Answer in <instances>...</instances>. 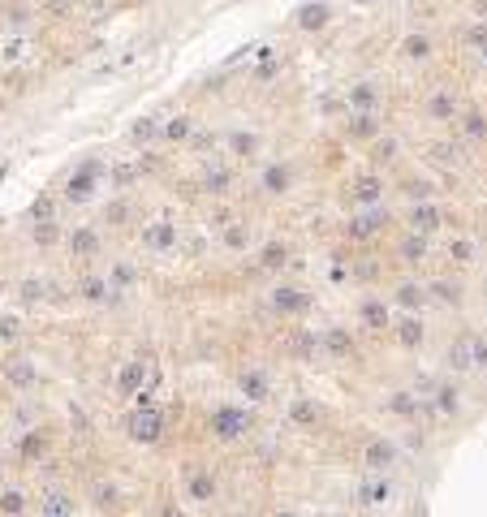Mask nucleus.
<instances>
[{"label":"nucleus","mask_w":487,"mask_h":517,"mask_svg":"<svg viewBox=\"0 0 487 517\" xmlns=\"http://www.w3.org/2000/svg\"><path fill=\"white\" fill-rule=\"evenodd\" d=\"M0 294H5V276H0Z\"/></svg>","instance_id":"52"},{"label":"nucleus","mask_w":487,"mask_h":517,"mask_svg":"<svg viewBox=\"0 0 487 517\" xmlns=\"http://www.w3.org/2000/svg\"><path fill=\"white\" fill-rule=\"evenodd\" d=\"M431 294L440 298V302H453V306L462 302V289H457V285H448V280H435V285H431Z\"/></svg>","instance_id":"31"},{"label":"nucleus","mask_w":487,"mask_h":517,"mask_svg":"<svg viewBox=\"0 0 487 517\" xmlns=\"http://www.w3.org/2000/svg\"><path fill=\"white\" fill-rule=\"evenodd\" d=\"M349 134H354V138H376L380 125H376V117H371V112H358V117L349 121Z\"/></svg>","instance_id":"24"},{"label":"nucleus","mask_w":487,"mask_h":517,"mask_svg":"<svg viewBox=\"0 0 487 517\" xmlns=\"http://www.w3.org/2000/svg\"><path fill=\"white\" fill-rule=\"evenodd\" d=\"M47 444H43V435H30V440H26V457H35V452H43Z\"/></svg>","instance_id":"48"},{"label":"nucleus","mask_w":487,"mask_h":517,"mask_svg":"<svg viewBox=\"0 0 487 517\" xmlns=\"http://www.w3.org/2000/svg\"><path fill=\"white\" fill-rule=\"evenodd\" d=\"M43 513H74V505H65V496H47V505H39Z\"/></svg>","instance_id":"41"},{"label":"nucleus","mask_w":487,"mask_h":517,"mask_svg":"<svg viewBox=\"0 0 487 517\" xmlns=\"http://www.w3.org/2000/svg\"><path fill=\"white\" fill-rule=\"evenodd\" d=\"M358 496H362V505H384V500L393 496V487H388V478H376V483H367Z\"/></svg>","instance_id":"23"},{"label":"nucleus","mask_w":487,"mask_h":517,"mask_svg":"<svg viewBox=\"0 0 487 517\" xmlns=\"http://www.w3.org/2000/svg\"><path fill=\"white\" fill-rule=\"evenodd\" d=\"M376 151H380V160H393V151H397V142H380Z\"/></svg>","instance_id":"51"},{"label":"nucleus","mask_w":487,"mask_h":517,"mask_svg":"<svg viewBox=\"0 0 487 517\" xmlns=\"http://www.w3.org/2000/svg\"><path fill=\"white\" fill-rule=\"evenodd\" d=\"M104 216H108L112 224H121V220L129 216V207H125V203H112V207H108V212H104Z\"/></svg>","instance_id":"47"},{"label":"nucleus","mask_w":487,"mask_h":517,"mask_svg":"<svg viewBox=\"0 0 487 517\" xmlns=\"http://www.w3.org/2000/svg\"><path fill=\"white\" fill-rule=\"evenodd\" d=\"M91 186H95V168H83L78 177H69V190H65V194H69V199H87Z\"/></svg>","instance_id":"22"},{"label":"nucleus","mask_w":487,"mask_h":517,"mask_svg":"<svg viewBox=\"0 0 487 517\" xmlns=\"http://www.w3.org/2000/svg\"><path fill=\"white\" fill-rule=\"evenodd\" d=\"M388 410H393V414H414V401H410V393H397L393 401H388Z\"/></svg>","instance_id":"38"},{"label":"nucleus","mask_w":487,"mask_h":517,"mask_svg":"<svg viewBox=\"0 0 487 517\" xmlns=\"http://www.w3.org/2000/svg\"><path fill=\"white\" fill-rule=\"evenodd\" d=\"M448 362H453V371H466V366H475V336H462V341L448 349Z\"/></svg>","instance_id":"12"},{"label":"nucleus","mask_w":487,"mask_h":517,"mask_svg":"<svg viewBox=\"0 0 487 517\" xmlns=\"http://www.w3.org/2000/svg\"><path fill=\"white\" fill-rule=\"evenodd\" d=\"M186 496H190V500H199V505L216 500V478L207 474V470H203V474H194V478H190V487H186Z\"/></svg>","instance_id":"11"},{"label":"nucleus","mask_w":487,"mask_h":517,"mask_svg":"<svg viewBox=\"0 0 487 517\" xmlns=\"http://www.w3.org/2000/svg\"><path fill=\"white\" fill-rule=\"evenodd\" d=\"M323 345H328L332 358H345V353H354V336L345 328H328V336H323Z\"/></svg>","instance_id":"14"},{"label":"nucleus","mask_w":487,"mask_h":517,"mask_svg":"<svg viewBox=\"0 0 487 517\" xmlns=\"http://www.w3.org/2000/svg\"><path fill=\"white\" fill-rule=\"evenodd\" d=\"M423 254H427L423 233H410V237L401 241V258H405V263H423Z\"/></svg>","instance_id":"19"},{"label":"nucleus","mask_w":487,"mask_h":517,"mask_svg":"<svg viewBox=\"0 0 487 517\" xmlns=\"http://www.w3.org/2000/svg\"><path fill=\"white\" fill-rule=\"evenodd\" d=\"M237 384H241V393H246L250 401H268V375L263 371H246Z\"/></svg>","instance_id":"13"},{"label":"nucleus","mask_w":487,"mask_h":517,"mask_svg":"<svg viewBox=\"0 0 487 517\" xmlns=\"http://www.w3.org/2000/svg\"><path fill=\"white\" fill-rule=\"evenodd\" d=\"M298 26H302V30H319V26H328V5H302Z\"/></svg>","instance_id":"18"},{"label":"nucleus","mask_w":487,"mask_h":517,"mask_svg":"<svg viewBox=\"0 0 487 517\" xmlns=\"http://www.w3.org/2000/svg\"><path fill=\"white\" fill-rule=\"evenodd\" d=\"M129 138H134V142H147V138H155V121H138L134 129H129Z\"/></svg>","instance_id":"37"},{"label":"nucleus","mask_w":487,"mask_h":517,"mask_svg":"<svg viewBox=\"0 0 487 517\" xmlns=\"http://www.w3.org/2000/svg\"><path fill=\"white\" fill-rule=\"evenodd\" d=\"M0 336H18V319H0Z\"/></svg>","instance_id":"50"},{"label":"nucleus","mask_w":487,"mask_h":517,"mask_svg":"<svg viewBox=\"0 0 487 517\" xmlns=\"http://www.w3.org/2000/svg\"><path fill=\"white\" fill-rule=\"evenodd\" d=\"M138 384H142V362H125V371H121V380H117V388H121V393L129 397V393H134Z\"/></svg>","instance_id":"25"},{"label":"nucleus","mask_w":487,"mask_h":517,"mask_svg":"<svg viewBox=\"0 0 487 517\" xmlns=\"http://www.w3.org/2000/svg\"><path fill=\"white\" fill-rule=\"evenodd\" d=\"M475 241L470 237H457V241H448V258H457V263H475Z\"/></svg>","instance_id":"26"},{"label":"nucleus","mask_w":487,"mask_h":517,"mask_svg":"<svg viewBox=\"0 0 487 517\" xmlns=\"http://www.w3.org/2000/svg\"><path fill=\"white\" fill-rule=\"evenodd\" d=\"M164 134H169L173 142H182V138H190V117H173V121L164 125Z\"/></svg>","instance_id":"32"},{"label":"nucleus","mask_w":487,"mask_h":517,"mask_svg":"<svg viewBox=\"0 0 487 517\" xmlns=\"http://www.w3.org/2000/svg\"><path fill=\"white\" fill-rule=\"evenodd\" d=\"M289 423H294V427H315L319 423V406H315L311 397H298L294 406H289Z\"/></svg>","instance_id":"5"},{"label":"nucleus","mask_w":487,"mask_h":517,"mask_svg":"<svg viewBox=\"0 0 487 517\" xmlns=\"http://www.w3.org/2000/svg\"><path fill=\"white\" fill-rule=\"evenodd\" d=\"M22 509H26L22 492H5V496H0V513H22Z\"/></svg>","instance_id":"35"},{"label":"nucleus","mask_w":487,"mask_h":517,"mask_svg":"<svg viewBox=\"0 0 487 517\" xmlns=\"http://www.w3.org/2000/svg\"><path fill=\"white\" fill-rule=\"evenodd\" d=\"M440 410L444 414H457V393H453V388H440Z\"/></svg>","instance_id":"43"},{"label":"nucleus","mask_w":487,"mask_h":517,"mask_svg":"<svg viewBox=\"0 0 487 517\" xmlns=\"http://www.w3.org/2000/svg\"><path fill=\"white\" fill-rule=\"evenodd\" d=\"M289 182H294V173H289L285 164H272V168L263 173V190H268V194H285Z\"/></svg>","instance_id":"17"},{"label":"nucleus","mask_w":487,"mask_h":517,"mask_svg":"<svg viewBox=\"0 0 487 517\" xmlns=\"http://www.w3.org/2000/svg\"><path fill=\"white\" fill-rule=\"evenodd\" d=\"M125 431H129V440H138V444H155L160 435H164V414L147 401V406H138L134 414H129Z\"/></svg>","instance_id":"1"},{"label":"nucleus","mask_w":487,"mask_h":517,"mask_svg":"<svg viewBox=\"0 0 487 517\" xmlns=\"http://www.w3.org/2000/svg\"><path fill=\"white\" fill-rule=\"evenodd\" d=\"M466 134L470 138H487V117H483V112H470V117H466Z\"/></svg>","instance_id":"34"},{"label":"nucleus","mask_w":487,"mask_h":517,"mask_svg":"<svg viewBox=\"0 0 487 517\" xmlns=\"http://www.w3.org/2000/svg\"><path fill=\"white\" fill-rule=\"evenodd\" d=\"M224 241H229V250H241L250 241V229L246 224H229V229H224Z\"/></svg>","instance_id":"29"},{"label":"nucleus","mask_w":487,"mask_h":517,"mask_svg":"<svg viewBox=\"0 0 487 517\" xmlns=\"http://www.w3.org/2000/svg\"><path fill=\"white\" fill-rule=\"evenodd\" d=\"M30 216H35V220H52V203H47V199H39L35 207H30Z\"/></svg>","instance_id":"46"},{"label":"nucleus","mask_w":487,"mask_h":517,"mask_svg":"<svg viewBox=\"0 0 487 517\" xmlns=\"http://www.w3.org/2000/svg\"><path fill=\"white\" fill-rule=\"evenodd\" d=\"M5 380H9V384H18V388H26V384H35V380H39V371L30 366L26 358H18V362H9V366H5Z\"/></svg>","instance_id":"16"},{"label":"nucleus","mask_w":487,"mask_h":517,"mask_svg":"<svg viewBox=\"0 0 487 517\" xmlns=\"http://www.w3.org/2000/svg\"><path fill=\"white\" fill-rule=\"evenodd\" d=\"M69 250H74V258H91L95 250H100V237H95L91 229H74L69 233Z\"/></svg>","instance_id":"9"},{"label":"nucleus","mask_w":487,"mask_h":517,"mask_svg":"<svg viewBox=\"0 0 487 517\" xmlns=\"http://www.w3.org/2000/svg\"><path fill=\"white\" fill-rule=\"evenodd\" d=\"M376 229H380V216H362V220H354L349 233H354V237H367V233H376Z\"/></svg>","instance_id":"36"},{"label":"nucleus","mask_w":487,"mask_h":517,"mask_svg":"<svg viewBox=\"0 0 487 517\" xmlns=\"http://www.w3.org/2000/svg\"><path fill=\"white\" fill-rule=\"evenodd\" d=\"M224 186H229V173H224V168H216V173H207V190H216V194H224Z\"/></svg>","instance_id":"40"},{"label":"nucleus","mask_w":487,"mask_h":517,"mask_svg":"<svg viewBox=\"0 0 487 517\" xmlns=\"http://www.w3.org/2000/svg\"><path fill=\"white\" fill-rule=\"evenodd\" d=\"M246 410H237V406H220V410H212V431H216V440H237L241 431H246Z\"/></svg>","instance_id":"2"},{"label":"nucleus","mask_w":487,"mask_h":517,"mask_svg":"<svg viewBox=\"0 0 487 517\" xmlns=\"http://www.w3.org/2000/svg\"><path fill=\"white\" fill-rule=\"evenodd\" d=\"M358 319H362V328L384 332V328H388V302H384V298H367V302L358 306Z\"/></svg>","instance_id":"3"},{"label":"nucleus","mask_w":487,"mask_h":517,"mask_svg":"<svg viewBox=\"0 0 487 517\" xmlns=\"http://www.w3.org/2000/svg\"><path fill=\"white\" fill-rule=\"evenodd\" d=\"M410 229H414V233H431V229H440V212H435L431 203L414 207V212H410Z\"/></svg>","instance_id":"10"},{"label":"nucleus","mask_w":487,"mask_h":517,"mask_svg":"<svg viewBox=\"0 0 487 517\" xmlns=\"http://www.w3.org/2000/svg\"><path fill=\"white\" fill-rule=\"evenodd\" d=\"M349 104L367 112V108H376V104H380V91L371 87V82H362V87H354V91H349Z\"/></svg>","instance_id":"21"},{"label":"nucleus","mask_w":487,"mask_h":517,"mask_svg":"<svg viewBox=\"0 0 487 517\" xmlns=\"http://www.w3.org/2000/svg\"><path fill=\"white\" fill-rule=\"evenodd\" d=\"M397 341H401L405 349H418V345H423V323H418L414 315L401 319V323H397Z\"/></svg>","instance_id":"15"},{"label":"nucleus","mask_w":487,"mask_h":517,"mask_svg":"<svg viewBox=\"0 0 487 517\" xmlns=\"http://www.w3.org/2000/svg\"><path fill=\"white\" fill-rule=\"evenodd\" d=\"M397 302L414 311V306H423V302H427V289H418V285H401V289H397Z\"/></svg>","instance_id":"27"},{"label":"nucleus","mask_w":487,"mask_h":517,"mask_svg":"<svg viewBox=\"0 0 487 517\" xmlns=\"http://www.w3.org/2000/svg\"><path fill=\"white\" fill-rule=\"evenodd\" d=\"M427 112H431V121H453V117H457V100H453V91H435L431 100H427Z\"/></svg>","instance_id":"6"},{"label":"nucleus","mask_w":487,"mask_h":517,"mask_svg":"<svg viewBox=\"0 0 487 517\" xmlns=\"http://www.w3.org/2000/svg\"><path fill=\"white\" fill-rule=\"evenodd\" d=\"M147 246L151 250H173L177 246V224H164V220L151 224V229H147Z\"/></svg>","instance_id":"8"},{"label":"nucleus","mask_w":487,"mask_h":517,"mask_svg":"<svg viewBox=\"0 0 487 517\" xmlns=\"http://www.w3.org/2000/svg\"><path fill=\"white\" fill-rule=\"evenodd\" d=\"M285 258H289V250H285V246H276V241H272V246L263 250V267H272V272H276V267H285Z\"/></svg>","instance_id":"33"},{"label":"nucleus","mask_w":487,"mask_h":517,"mask_svg":"<svg viewBox=\"0 0 487 517\" xmlns=\"http://www.w3.org/2000/svg\"><path fill=\"white\" fill-rule=\"evenodd\" d=\"M272 306H276V311H281V315H302L306 306H311V298H306L302 289H276Z\"/></svg>","instance_id":"4"},{"label":"nucleus","mask_w":487,"mask_h":517,"mask_svg":"<svg viewBox=\"0 0 487 517\" xmlns=\"http://www.w3.org/2000/svg\"><path fill=\"white\" fill-rule=\"evenodd\" d=\"M475 366H487V341H475Z\"/></svg>","instance_id":"49"},{"label":"nucleus","mask_w":487,"mask_h":517,"mask_svg":"<svg viewBox=\"0 0 487 517\" xmlns=\"http://www.w3.org/2000/svg\"><path fill=\"white\" fill-rule=\"evenodd\" d=\"M393 457H397V448L388 444V440H371L367 444V465H371V470H388Z\"/></svg>","instance_id":"7"},{"label":"nucleus","mask_w":487,"mask_h":517,"mask_svg":"<svg viewBox=\"0 0 487 517\" xmlns=\"http://www.w3.org/2000/svg\"><path fill=\"white\" fill-rule=\"evenodd\" d=\"M108 294H112L108 280H87V285H83V298H87V302H104Z\"/></svg>","instance_id":"30"},{"label":"nucleus","mask_w":487,"mask_h":517,"mask_svg":"<svg viewBox=\"0 0 487 517\" xmlns=\"http://www.w3.org/2000/svg\"><path fill=\"white\" fill-rule=\"evenodd\" d=\"M435 160H440V164H453V160H457V147H448V142H435Z\"/></svg>","instance_id":"42"},{"label":"nucleus","mask_w":487,"mask_h":517,"mask_svg":"<svg viewBox=\"0 0 487 517\" xmlns=\"http://www.w3.org/2000/svg\"><path fill=\"white\" fill-rule=\"evenodd\" d=\"M354 199H358V203H376L380 199V182H376V177H362V182L354 186Z\"/></svg>","instance_id":"28"},{"label":"nucleus","mask_w":487,"mask_h":517,"mask_svg":"<svg viewBox=\"0 0 487 517\" xmlns=\"http://www.w3.org/2000/svg\"><path fill=\"white\" fill-rule=\"evenodd\" d=\"M401 52L410 56V60H427V56H431V39H427V35H410V39L401 43Z\"/></svg>","instance_id":"20"},{"label":"nucleus","mask_w":487,"mask_h":517,"mask_svg":"<svg viewBox=\"0 0 487 517\" xmlns=\"http://www.w3.org/2000/svg\"><path fill=\"white\" fill-rule=\"evenodd\" d=\"M39 298H43V285L39 280H26L22 285V302H39Z\"/></svg>","instance_id":"44"},{"label":"nucleus","mask_w":487,"mask_h":517,"mask_svg":"<svg viewBox=\"0 0 487 517\" xmlns=\"http://www.w3.org/2000/svg\"><path fill=\"white\" fill-rule=\"evenodd\" d=\"M470 43H475V47H479V56L487 60V30H483V26H475V30H470Z\"/></svg>","instance_id":"45"},{"label":"nucleus","mask_w":487,"mask_h":517,"mask_svg":"<svg viewBox=\"0 0 487 517\" xmlns=\"http://www.w3.org/2000/svg\"><path fill=\"white\" fill-rule=\"evenodd\" d=\"M255 147H259V138H255V134H237V138H233V151H237V155H250Z\"/></svg>","instance_id":"39"}]
</instances>
